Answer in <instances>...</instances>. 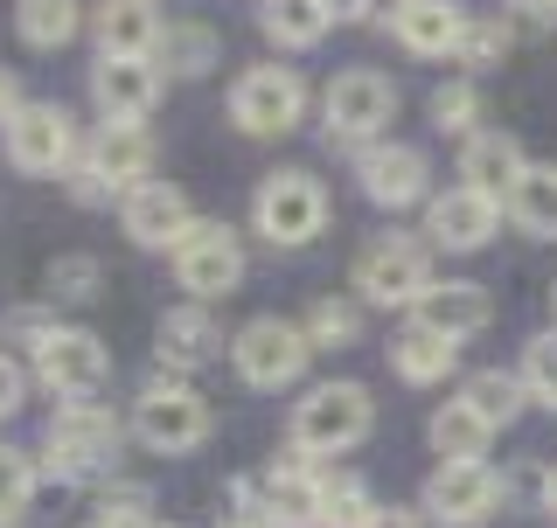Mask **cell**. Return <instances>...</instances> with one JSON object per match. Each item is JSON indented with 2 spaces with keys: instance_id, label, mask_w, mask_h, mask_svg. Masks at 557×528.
Wrapping results in <instances>:
<instances>
[{
  "instance_id": "6da1fadb",
  "label": "cell",
  "mask_w": 557,
  "mask_h": 528,
  "mask_svg": "<svg viewBox=\"0 0 557 528\" xmlns=\"http://www.w3.org/2000/svg\"><path fill=\"white\" fill-rule=\"evenodd\" d=\"M251 223H258V237H265L272 251H300V243H313L327 230V188L313 181L307 167H278V174L258 181Z\"/></svg>"
},
{
  "instance_id": "7a4b0ae2",
  "label": "cell",
  "mask_w": 557,
  "mask_h": 528,
  "mask_svg": "<svg viewBox=\"0 0 557 528\" xmlns=\"http://www.w3.org/2000/svg\"><path fill=\"white\" fill-rule=\"evenodd\" d=\"M376 425V403L362 382H321V390H307L293 403V445L313 452V460H327V452H356L362 438Z\"/></svg>"
},
{
  "instance_id": "3957f363",
  "label": "cell",
  "mask_w": 557,
  "mask_h": 528,
  "mask_svg": "<svg viewBox=\"0 0 557 528\" xmlns=\"http://www.w3.org/2000/svg\"><path fill=\"white\" fill-rule=\"evenodd\" d=\"M42 466L57 480H98L119 466V417L98 403H63L42 431Z\"/></svg>"
},
{
  "instance_id": "277c9868",
  "label": "cell",
  "mask_w": 557,
  "mask_h": 528,
  "mask_svg": "<svg viewBox=\"0 0 557 528\" xmlns=\"http://www.w3.org/2000/svg\"><path fill=\"white\" fill-rule=\"evenodd\" d=\"M209 425H216V411H209V397L202 390H188V382H147L139 390V403H133V431H139V445L147 452H196L202 438H209Z\"/></svg>"
},
{
  "instance_id": "5b68a950",
  "label": "cell",
  "mask_w": 557,
  "mask_h": 528,
  "mask_svg": "<svg viewBox=\"0 0 557 528\" xmlns=\"http://www.w3.org/2000/svg\"><path fill=\"white\" fill-rule=\"evenodd\" d=\"M307 118V84L300 70H278V63H258L231 84V126L251 133V139H286L293 126Z\"/></svg>"
},
{
  "instance_id": "8992f818",
  "label": "cell",
  "mask_w": 557,
  "mask_h": 528,
  "mask_svg": "<svg viewBox=\"0 0 557 528\" xmlns=\"http://www.w3.org/2000/svg\"><path fill=\"white\" fill-rule=\"evenodd\" d=\"M231 362H237V376L251 382V390H286V382L307 376L313 341H307V327H293V320H278V313H265V320H251V327L231 341Z\"/></svg>"
},
{
  "instance_id": "52a82bcc",
  "label": "cell",
  "mask_w": 557,
  "mask_h": 528,
  "mask_svg": "<svg viewBox=\"0 0 557 528\" xmlns=\"http://www.w3.org/2000/svg\"><path fill=\"white\" fill-rule=\"evenodd\" d=\"M174 278H182V292H196V306L202 299H223V292H237V278H244V243L231 223H188L182 243H174Z\"/></svg>"
},
{
  "instance_id": "ba28073f",
  "label": "cell",
  "mask_w": 557,
  "mask_h": 528,
  "mask_svg": "<svg viewBox=\"0 0 557 528\" xmlns=\"http://www.w3.org/2000/svg\"><path fill=\"white\" fill-rule=\"evenodd\" d=\"M35 376H42V390H57L70 403H91L104 382H112V348H104L91 327H57L35 348Z\"/></svg>"
},
{
  "instance_id": "9c48e42d",
  "label": "cell",
  "mask_w": 557,
  "mask_h": 528,
  "mask_svg": "<svg viewBox=\"0 0 557 528\" xmlns=\"http://www.w3.org/2000/svg\"><path fill=\"white\" fill-rule=\"evenodd\" d=\"M321 118H327V139H376L397 118V84L383 70H342L321 98Z\"/></svg>"
},
{
  "instance_id": "30bf717a",
  "label": "cell",
  "mask_w": 557,
  "mask_h": 528,
  "mask_svg": "<svg viewBox=\"0 0 557 528\" xmlns=\"http://www.w3.org/2000/svg\"><path fill=\"white\" fill-rule=\"evenodd\" d=\"M432 286V257L425 243L411 237H376L370 251L356 257V292L370 306H418V292Z\"/></svg>"
},
{
  "instance_id": "8fae6325",
  "label": "cell",
  "mask_w": 557,
  "mask_h": 528,
  "mask_svg": "<svg viewBox=\"0 0 557 528\" xmlns=\"http://www.w3.org/2000/svg\"><path fill=\"white\" fill-rule=\"evenodd\" d=\"M502 494H509V487H502V473L487 460H460V466H440L425 480V515L440 528H474L502 507Z\"/></svg>"
},
{
  "instance_id": "7c38bea8",
  "label": "cell",
  "mask_w": 557,
  "mask_h": 528,
  "mask_svg": "<svg viewBox=\"0 0 557 528\" xmlns=\"http://www.w3.org/2000/svg\"><path fill=\"white\" fill-rule=\"evenodd\" d=\"M0 133H8V161L22 174H63L77 161V118L63 104H22Z\"/></svg>"
},
{
  "instance_id": "4fadbf2b",
  "label": "cell",
  "mask_w": 557,
  "mask_h": 528,
  "mask_svg": "<svg viewBox=\"0 0 557 528\" xmlns=\"http://www.w3.org/2000/svg\"><path fill=\"white\" fill-rule=\"evenodd\" d=\"M356 181H362V196L376 209H411V202H425L432 161L418 147H405V139H376V147H362Z\"/></svg>"
},
{
  "instance_id": "5bb4252c",
  "label": "cell",
  "mask_w": 557,
  "mask_h": 528,
  "mask_svg": "<svg viewBox=\"0 0 557 528\" xmlns=\"http://www.w3.org/2000/svg\"><path fill=\"white\" fill-rule=\"evenodd\" d=\"M91 98L112 126H147V112L161 104V70H153V56H98Z\"/></svg>"
},
{
  "instance_id": "9a60e30c",
  "label": "cell",
  "mask_w": 557,
  "mask_h": 528,
  "mask_svg": "<svg viewBox=\"0 0 557 528\" xmlns=\"http://www.w3.org/2000/svg\"><path fill=\"white\" fill-rule=\"evenodd\" d=\"M119 223H126V237L139 251H174L196 216H188V196L174 181H139V188L119 196Z\"/></svg>"
},
{
  "instance_id": "2e32d148",
  "label": "cell",
  "mask_w": 557,
  "mask_h": 528,
  "mask_svg": "<svg viewBox=\"0 0 557 528\" xmlns=\"http://www.w3.org/2000/svg\"><path fill=\"white\" fill-rule=\"evenodd\" d=\"M418 320L411 327H425V334H440V341H474V334H487V320H495V299H487L474 278H446V286H425L418 292Z\"/></svg>"
},
{
  "instance_id": "e0dca14e",
  "label": "cell",
  "mask_w": 557,
  "mask_h": 528,
  "mask_svg": "<svg viewBox=\"0 0 557 528\" xmlns=\"http://www.w3.org/2000/svg\"><path fill=\"white\" fill-rule=\"evenodd\" d=\"M84 167L98 174L112 196H126V188H139V181H153V139H147V126H112L104 118L98 126V139L77 153Z\"/></svg>"
},
{
  "instance_id": "ac0fdd59",
  "label": "cell",
  "mask_w": 557,
  "mask_h": 528,
  "mask_svg": "<svg viewBox=\"0 0 557 528\" xmlns=\"http://www.w3.org/2000/svg\"><path fill=\"white\" fill-rule=\"evenodd\" d=\"M495 223H502V202L474 196V188H446V196L425 202V237L440 251H481L495 237Z\"/></svg>"
},
{
  "instance_id": "d6986e66",
  "label": "cell",
  "mask_w": 557,
  "mask_h": 528,
  "mask_svg": "<svg viewBox=\"0 0 557 528\" xmlns=\"http://www.w3.org/2000/svg\"><path fill=\"white\" fill-rule=\"evenodd\" d=\"M84 22L98 35V56H153V49H161V14H153V0H98Z\"/></svg>"
},
{
  "instance_id": "ffe728a7",
  "label": "cell",
  "mask_w": 557,
  "mask_h": 528,
  "mask_svg": "<svg viewBox=\"0 0 557 528\" xmlns=\"http://www.w3.org/2000/svg\"><path fill=\"white\" fill-rule=\"evenodd\" d=\"M522 147L509 133H474L467 139V153H460V188H474V196L487 202H509V188L522 181Z\"/></svg>"
},
{
  "instance_id": "44dd1931",
  "label": "cell",
  "mask_w": 557,
  "mask_h": 528,
  "mask_svg": "<svg viewBox=\"0 0 557 528\" xmlns=\"http://www.w3.org/2000/svg\"><path fill=\"white\" fill-rule=\"evenodd\" d=\"M153 348H161L168 368H202V362H216L223 334L209 320V306H174V313H161V327H153Z\"/></svg>"
},
{
  "instance_id": "7402d4cb",
  "label": "cell",
  "mask_w": 557,
  "mask_h": 528,
  "mask_svg": "<svg viewBox=\"0 0 557 528\" xmlns=\"http://www.w3.org/2000/svg\"><path fill=\"white\" fill-rule=\"evenodd\" d=\"M258 521L265 528H321V473L286 466L265 480V501H258Z\"/></svg>"
},
{
  "instance_id": "603a6c76",
  "label": "cell",
  "mask_w": 557,
  "mask_h": 528,
  "mask_svg": "<svg viewBox=\"0 0 557 528\" xmlns=\"http://www.w3.org/2000/svg\"><path fill=\"white\" fill-rule=\"evenodd\" d=\"M425 438H432V452H440V466H460V460H487V445H495V425L474 411V403H440L432 411V425H425Z\"/></svg>"
},
{
  "instance_id": "cb8c5ba5",
  "label": "cell",
  "mask_w": 557,
  "mask_h": 528,
  "mask_svg": "<svg viewBox=\"0 0 557 528\" xmlns=\"http://www.w3.org/2000/svg\"><path fill=\"white\" fill-rule=\"evenodd\" d=\"M460 22H467V14L453 8V0H405V8L391 14L397 42H405L411 56H446V49L460 42Z\"/></svg>"
},
{
  "instance_id": "d4e9b609",
  "label": "cell",
  "mask_w": 557,
  "mask_h": 528,
  "mask_svg": "<svg viewBox=\"0 0 557 528\" xmlns=\"http://www.w3.org/2000/svg\"><path fill=\"white\" fill-rule=\"evenodd\" d=\"M516 216V230L557 243V167H522V181L509 188V202H502Z\"/></svg>"
},
{
  "instance_id": "484cf974",
  "label": "cell",
  "mask_w": 557,
  "mask_h": 528,
  "mask_svg": "<svg viewBox=\"0 0 557 528\" xmlns=\"http://www.w3.org/2000/svg\"><path fill=\"white\" fill-rule=\"evenodd\" d=\"M453 362H460V348L440 341V334H425V327H405V334L391 341V368H397L405 382H418V390H425V382H446Z\"/></svg>"
},
{
  "instance_id": "4316f807",
  "label": "cell",
  "mask_w": 557,
  "mask_h": 528,
  "mask_svg": "<svg viewBox=\"0 0 557 528\" xmlns=\"http://www.w3.org/2000/svg\"><path fill=\"white\" fill-rule=\"evenodd\" d=\"M216 35L202 22H168L161 28V49H153V70H174V77H209L216 70Z\"/></svg>"
},
{
  "instance_id": "83f0119b",
  "label": "cell",
  "mask_w": 557,
  "mask_h": 528,
  "mask_svg": "<svg viewBox=\"0 0 557 528\" xmlns=\"http://www.w3.org/2000/svg\"><path fill=\"white\" fill-rule=\"evenodd\" d=\"M84 28V0H22L14 8V35L28 49H63Z\"/></svg>"
},
{
  "instance_id": "f1b7e54d",
  "label": "cell",
  "mask_w": 557,
  "mask_h": 528,
  "mask_svg": "<svg viewBox=\"0 0 557 528\" xmlns=\"http://www.w3.org/2000/svg\"><path fill=\"white\" fill-rule=\"evenodd\" d=\"M258 22H265V35L278 49H313L327 35V8H321V0H265Z\"/></svg>"
},
{
  "instance_id": "f546056e",
  "label": "cell",
  "mask_w": 557,
  "mask_h": 528,
  "mask_svg": "<svg viewBox=\"0 0 557 528\" xmlns=\"http://www.w3.org/2000/svg\"><path fill=\"white\" fill-rule=\"evenodd\" d=\"M522 376H502V368H474V376H467V390H460V403H474V411L487 417V425H516V411H522Z\"/></svg>"
},
{
  "instance_id": "4dcf8cb0",
  "label": "cell",
  "mask_w": 557,
  "mask_h": 528,
  "mask_svg": "<svg viewBox=\"0 0 557 528\" xmlns=\"http://www.w3.org/2000/svg\"><path fill=\"white\" fill-rule=\"evenodd\" d=\"M370 515H376V501H370L362 480H348V473L321 480V528H362Z\"/></svg>"
},
{
  "instance_id": "1f68e13d",
  "label": "cell",
  "mask_w": 557,
  "mask_h": 528,
  "mask_svg": "<svg viewBox=\"0 0 557 528\" xmlns=\"http://www.w3.org/2000/svg\"><path fill=\"white\" fill-rule=\"evenodd\" d=\"M453 56H460L467 70H487L509 56V22H495V14H467L460 22V42H453Z\"/></svg>"
},
{
  "instance_id": "d6a6232c",
  "label": "cell",
  "mask_w": 557,
  "mask_h": 528,
  "mask_svg": "<svg viewBox=\"0 0 557 528\" xmlns=\"http://www.w3.org/2000/svg\"><path fill=\"white\" fill-rule=\"evenodd\" d=\"M307 341H313V355H321V348H348L362 334V313L348 306V299H313V313H307Z\"/></svg>"
},
{
  "instance_id": "836d02e7",
  "label": "cell",
  "mask_w": 557,
  "mask_h": 528,
  "mask_svg": "<svg viewBox=\"0 0 557 528\" xmlns=\"http://www.w3.org/2000/svg\"><path fill=\"white\" fill-rule=\"evenodd\" d=\"M432 126L474 139V126H481V91H474V77H453V84H440V91H432Z\"/></svg>"
},
{
  "instance_id": "e575fe53",
  "label": "cell",
  "mask_w": 557,
  "mask_h": 528,
  "mask_svg": "<svg viewBox=\"0 0 557 528\" xmlns=\"http://www.w3.org/2000/svg\"><path fill=\"white\" fill-rule=\"evenodd\" d=\"M35 480H42V466H35L22 445H0V521L22 515V507L35 501Z\"/></svg>"
},
{
  "instance_id": "d590c367",
  "label": "cell",
  "mask_w": 557,
  "mask_h": 528,
  "mask_svg": "<svg viewBox=\"0 0 557 528\" xmlns=\"http://www.w3.org/2000/svg\"><path fill=\"white\" fill-rule=\"evenodd\" d=\"M98 286H104V264L84 257V251L49 264V299H70V306H84V299H98Z\"/></svg>"
},
{
  "instance_id": "8d00e7d4",
  "label": "cell",
  "mask_w": 557,
  "mask_h": 528,
  "mask_svg": "<svg viewBox=\"0 0 557 528\" xmlns=\"http://www.w3.org/2000/svg\"><path fill=\"white\" fill-rule=\"evenodd\" d=\"M522 390L544 403V411H557V334H536L522 348Z\"/></svg>"
},
{
  "instance_id": "74e56055",
  "label": "cell",
  "mask_w": 557,
  "mask_h": 528,
  "mask_svg": "<svg viewBox=\"0 0 557 528\" xmlns=\"http://www.w3.org/2000/svg\"><path fill=\"white\" fill-rule=\"evenodd\" d=\"M8 334H14V341H28V348H42L49 334H57V320H49L42 306H14L8 313Z\"/></svg>"
},
{
  "instance_id": "f35d334b",
  "label": "cell",
  "mask_w": 557,
  "mask_h": 528,
  "mask_svg": "<svg viewBox=\"0 0 557 528\" xmlns=\"http://www.w3.org/2000/svg\"><path fill=\"white\" fill-rule=\"evenodd\" d=\"M22 403H28V376H22V362H14V355H0V425H8Z\"/></svg>"
},
{
  "instance_id": "ab89813d",
  "label": "cell",
  "mask_w": 557,
  "mask_h": 528,
  "mask_svg": "<svg viewBox=\"0 0 557 528\" xmlns=\"http://www.w3.org/2000/svg\"><path fill=\"white\" fill-rule=\"evenodd\" d=\"M22 112V84H14V70H0V126Z\"/></svg>"
},
{
  "instance_id": "60d3db41",
  "label": "cell",
  "mask_w": 557,
  "mask_h": 528,
  "mask_svg": "<svg viewBox=\"0 0 557 528\" xmlns=\"http://www.w3.org/2000/svg\"><path fill=\"white\" fill-rule=\"evenodd\" d=\"M321 8H327V22H362L376 0H321Z\"/></svg>"
},
{
  "instance_id": "b9f144b4",
  "label": "cell",
  "mask_w": 557,
  "mask_h": 528,
  "mask_svg": "<svg viewBox=\"0 0 557 528\" xmlns=\"http://www.w3.org/2000/svg\"><path fill=\"white\" fill-rule=\"evenodd\" d=\"M362 528H418V515H411V507H376Z\"/></svg>"
},
{
  "instance_id": "7bdbcfd3",
  "label": "cell",
  "mask_w": 557,
  "mask_h": 528,
  "mask_svg": "<svg viewBox=\"0 0 557 528\" xmlns=\"http://www.w3.org/2000/svg\"><path fill=\"white\" fill-rule=\"evenodd\" d=\"M516 8H522V14H536V22H550V14H557V0H516Z\"/></svg>"
},
{
  "instance_id": "ee69618b",
  "label": "cell",
  "mask_w": 557,
  "mask_h": 528,
  "mask_svg": "<svg viewBox=\"0 0 557 528\" xmlns=\"http://www.w3.org/2000/svg\"><path fill=\"white\" fill-rule=\"evenodd\" d=\"M544 515H550V521H557V466H550V473H544Z\"/></svg>"
},
{
  "instance_id": "f6af8a7d",
  "label": "cell",
  "mask_w": 557,
  "mask_h": 528,
  "mask_svg": "<svg viewBox=\"0 0 557 528\" xmlns=\"http://www.w3.org/2000/svg\"><path fill=\"white\" fill-rule=\"evenodd\" d=\"M223 528H265V521H258L251 507H244V515H231V521H223Z\"/></svg>"
},
{
  "instance_id": "bcb514c9",
  "label": "cell",
  "mask_w": 557,
  "mask_h": 528,
  "mask_svg": "<svg viewBox=\"0 0 557 528\" xmlns=\"http://www.w3.org/2000/svg\"><path fill=\"white\" fill-rule=\"evenodd\" d=\"M397 8H405V0H376V8H370V14H383V22H391V14H397Z\"/></svg>"
},
{
  "instance_id": "7dc6e473",
  "label": "cell",
  "mask_w": 557,
  "mask_h": 528,
  "mask_svg": "<svg viewBox=\"0 0 557 528\" xmlns=\"http://www.w3.org/2000/svg\"><path fill=\"white\" fill-rule=\"evenodd\" d=\"M0 528H28V521H22V515H8V521H0Z\"/></svg>"
},
{
  "instance_id": "c3c4849f",
  "label": "cell",
  "mask_w": 557,
  "mask_h": 528,
  "mask_svg": "<svg viewBox=\"0 0 557 528\" xmlns=\"http://www.w3.org/2000/svg\"><path fill=\"white\" fill-rule=\"evenodd\" d=\"M550 299H557V292H550Z\"/></svg>"
}]
</instances>
